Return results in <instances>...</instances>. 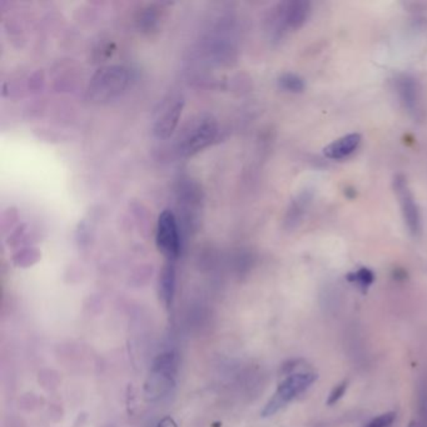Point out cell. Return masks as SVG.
Listing matches in <instances>:
<instances>
[{"instance_id": "cell-1", "label": "cell", "mask_w": 427, "mask_h": 427, "mask_svg": "<svg viewBox=\"0 0 427 427\" xmlns=\"http://www.w3.org/2000/svg\"><path fill=\"white\" fill-rule=\"evenodd\" d=\"M218 135V125L211 116H199L187 124L178 140L180 156L190 157L209 147Z\"/></svg>"}, {"instance_id": "cell-2", "label": "cell", "mask_w": 427, "mask_h": 427, "mask_svg": "<svg viewBox=\"0 0 427 427\" xmlns=\"http://www.w3.org/2000/svg\"><path fill=\"white\" fill-rule=\"evenodd\" d=\"M177 357L175 352L158 354L153 362L151 375L146 383V396L149 401L162 399L175 386Z\"/></svg>"}, {"instance_id": "cell-3", "label": "cell", "mask_w": 427, "mask_h": 427, "mask_svg": "<svg viewBox=\"0 0 427 427\" xmlns=\"http://www.w3.org/2000/svg\"><path fill=\"white\" fill-rule=\"evenodd\" d=\"M316 378L317 376L312 372H298L287 377L276 390L267 405L264 406L262 416H273L292 400L296 399L298 395L304 394V391L315 383Z\"/></svg>"}, {"instance_id": "cell-4", "label": "cell", "mask_w": 427, "mask_h": 427, "mask_svg": "<svg viewBox=\"0 0 427 427\" xmlns=\"http://www.w3.org/2000/svg\"><path fill=\"white\" fill-rule=\"evenodd\" d=\"M128 74L123 67H106L99 69L90 82L88 93L94 101H109L127 85Z\"/></svg>"}, {"instance_id": "cell-5", "label": "cell", "mask_w": 427, "mask_h": 427, "mask_svg": "<svg viewBox=\"0 0 427 427\" xmlns=\"http://www.w3.org/2000/svg\"><path fill=\"white\" fill-rule=\"evenodd\" d=\"M156 243L159 252L163 253L168 261L173 262L180 251V232L175 214L169 209H164L158 217Z\"/></svg>"}, {"instance_id": "cell-6", "label": "cell", "mask_w": 427, "mask_h": 427, "mask_svg": "<svg viewBox=\"0 0 427 427\" xmlns=\"http://www.w3.org/2000/svg\"><path fill=\"white\" fill-rule=\"evenodd\" d=\"M395 191L399 197L407 228L414 236H417L421 232V217L416 201L411 193L404 175H397L395 178Z\"/></svg>"}, {"instance_id": "cell-7", "label": "cell", "mask_w": 427, "mask_h": 427, "mask_svg": "<svg viewBox=\"0 0 427 427\" xmlns=\"http://www.w3.org/2000/svg\"><path fill=\"white\" fill-rule=\"evenodd\" d=\"M183 107H185V101L180 98L173 99L164 106L154 123V135H157L158 138L166 140L175 132L180 122Z\"/></svg>"}, {"instance_id": "cell-8", "label": "cell", "mask_w": 427, "mask_h": 427, "mask_svg": "<svg viewBox=\"0 0 427 427\" xmlns=\"http://www.w3.org/2000/svg\"><path fill=\"white\" fill-rule=\"evenodd\" d=\"M309 16V1L296 0L282 4L280 19L288 28L297 29L302 27Z\"/></svg>"}, {"instance_id": "cell-9", "label": "cell", "mask_w": 427, "mask_h": 427, "mask_svg": "<svg viewBox=\"0 0 427 427\" xmlns=\"http://www.w3.org/2000/svg\"><path fill=\"white\" fill-rule=\"evenodd\" d=\"M361 142V135L357 133L347 135L338 138V141L332 142L331 144L325 148V156L331 159H340V158L346 157L351 153L356 151Z\"/></svg>"}, {"instance_id": "cell-10", "label": "cell", "mask_w": 427, "mask_h": 427, "mask_svg": "<svg viewBox=\"0 0 427 427\" xmlns=\"http://www.w3.org/2000/svg\"><path fill=\"white\" fill-rule=\"evenodd\" d=\"M399 93L401 99L405 103V107L410 112L416 113L419 111V103H420V93H419L415 79L410 78V77L400 79Z\"/></svg>"}, {"instance_id": "cell-11", "label": "cell", "mask_w": 427, "mask_h": 427, "mask_svg": "<svg viewBox=\"0 0 427 427\" xmlns=\"http://www.w3.org/2000/svg\"><path fill=\"white\" fill-rule=\"evenodd\" d=\"M159 290L161 296L163 298L164 304L169 307L173 302L175 291V268L173 262L168 261V264L164 266L161 280H159Z\"/></svg>"}, {"instance_id": "cell-12", "label": "cell", "mask_w": 427, "mask_h": 427, "mask_svg": "<svg viewBox=\"0 0 427 427\" xmlns=\"http://www.w3.org/2000/svg\"><path fill=\"white\" fill-rule=\"evenodd\" d=\"M347 280H349V282H352V283H356L357 286L360 287L364 292H366V290L371 286L373 281H375V275H373V272H372L371 270H369V268H361V270L357 271V272L349 273V275L347 276Z\"/></svg>"}, {"instance_id": "cell-13", "label": "cell", "mask_w": 427, "mask_h": 427, "mask_svg": "<svg viewBox=\"0 0 427 427\" xmlns=\"http://www.w3.org/2000/svg\"><path fill=\"white\" fill-rule=\"evenodd\" d=\"M278 85L282 89L291 92V93H301L304 89V83L302 78L292 73L283 74L278 79Z\"/></svg>"}, {"instance_id": "cell-14", "label": "cell", "mask_w": 427, "mask_h": 427, "mask_svg": "<svg viewBox=\"0 0 427 427\" xmlns=\"http://www.w3.org/2000/svg\"><path fill=\"white\" fill-rule=\"evenodd\" d=\"M396 414L395 412H386L380 416L375 417L366 427H392L394 425Z\"/></svg>"}, {"instance_id": "cell-15", "label": "cell", "mask_w": 427, "mask_h": 427, "mask_svg": "<svg viewBox=\"0 0 427 427\" xmlns=\"http://www.w3.org/2000/svg\"><path fill=\"white\" fill-rule=\"evenodd\" d=\"M304 209H306V198H301L295 202L290 212H288V218H287V223H293L297 222L299 217L304 214Z\"/></svg>"}, {"instance_id": "cell-16", "label": "cell", "mask_w": 427, "mask_h": 427, "mask_svg": "<svg viewBox=\"0 0 427 427\" xmlns=\"http://www.w3.org/2000/svg\"><path fill=\"white\" fill-rule=\"evenodd\" d=\"M347 385H349L347 381H342V383H338V386H335L333 390L331 391V394H330V396H328V400H327V405H335V404L338 402V400L342 399L343 395H345V392H346Z\"/></svg>"}, {"instance_id": "cell-17", "label": "cell", "mask_w": 427, "mask_h": 427, "mask_svg": "<svg viewBox=\"0 0 427 427\" xmlns=\"http://www.w3.org/2000/svg\"><path fill=\"white\" fill-rule=\"evenodd\" d=\"M157 427H178L172 417H164L158 422Z\"/></svg>"}]
</instances>
